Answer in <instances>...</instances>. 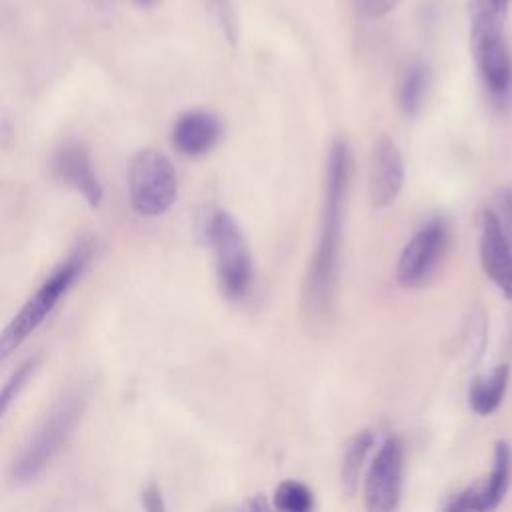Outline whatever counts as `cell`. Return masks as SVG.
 <instances>
[{
	"instance_id": "6da1fadb",
	"label": "cell",
	"mask_w": 512,
	"mask_h": 512,
	"mask_svg": "<svg viewBox=\"0 0 512 512\" xmlns=\"http://www.w3.org/2000/svg\"><path fill=\"white\" fill-rule=\"evenodd\" d=\"M350 164L352 156L348 144L344 140H336L330 148L326 164V194L320 240L316 254L310 260L302 288V312L306 322L312 326L326 324L332 318Z\"/></svg>"
},
{
	"instance_id": "7a4b0ae2",
	"label": "cell",
	"mask_w": 512,
	"mask_h": 512,
	"mask_svg": "<svg viewBox=\"0 0 512 512\" xmlns=\"http://www.w3.org/2000/svg\"><path fill=\"white\" fill-rule=\"evenodd\" d=\"M86 398L88 394L84 386H72L54 400L52 408L22 446L12 464V478L16 482L24 484L36 480L48 468V464L62 450L72 430L76 428L84 412Z\"/></svg>"
},
{
	"instance_id": "3957f363",
	"label": "cell",
	"mask_w": 512,
	"mask_h": 512,
	"mask_svg": "<svg viewBox=\"0 0 512 512\" xmlns=\"http://www.w3.org/2000/svg\"><path fill=\"white\" fill-rule=\"evenodd\" d=\"M92 256L90 244H78L66 260H62L52 274L40 284L34 296L20 308L12 322L0 332V362H4L56 308L60 298L70 290V286L82 276Z\"/></svg>"
},
{
	"instance_id": "277c9868",
	"label": "cell",
	"mask_w": 512,
	"mask_h": 512,
	"mask_svg": "<svg viewBox=\"0 0 512 512\" xmlns=\"http://www.w3.org/2000/svg\"><path fill=\"white\" fill-rule=\"evenodd\" d=\"M202 236L214 248L222 292L230 300L246 296L252 286V260L236 220L226 210H212L202 224Z\"/></svg>"
},
{
	"instance_id": "5b68a950",
	"label": "cell",
	"mask_w": 512,
	"mask_h": 512,
	"mask_svg": "<svg viewBox=\"0 0 512 512\" xmlns=\"http://www.w3.org/2000/svg\"><path fill=\"white\" fill-rule=\"evenodd\" d=\"M128 190L130 202L138 214L158 216L166 212L178 192L172 162L160 150H140L128 166Z\"/></svg>"
},
{
	"instance_id": "8992f818",
	"label": "cell",
	"mask_w": 512,
	"mask_h": 512,
	"mask_svg": "<svg viewBox=\"0 0 512 512\" xmlns=\"http://www.w3.org/2000/svg\"><path fill=\"white\" fill-rule=\"evenodd\" d=\"M448 244V226L436 218L426 222L402 248L396 264V280L404 288L424 284L440 264Z\"/></svg>"
},
{
	"instance_id": "52a82bcc",
	"label": "cell",
	"mask_w": 512,
	"mask_h": 512,
	"mask_svg": "<svg viewBox=\"0 0 512 512\" xmlns=\"http://www.w3.org/2000/svg\"><path fill=\"white\" fill-rule=\"evenodd\" d=\"M402 490V444L388 438L380 446L364 486L366 508L372 512H388L398 506Z\"/></svg>"
},
{
	"instance_id": "ba28073f",
	"label": "cell",
	"mask_w": 512,
	"mask_h": 512,
	"mask_svg": "<svg viewBox=\"0 0 512 512\" xmlns=\"http://www.w3.org/2000/svg\"><path fill=\"white\" fill-rule=\"evenodd\" d=\"M512 478V448L506 440H498L494 446V466L492 472L478 484L468 486L466 490L448 498L442 504L448 512L462 510H492L504 498Z\"/></svg>"
},
{
	"instance_id": "9c48e42d",
	"label": "cell",
	"mask_w": 512,
	"mask_h": 512,
	"mask_svg": "<svg viewBox=\"0 0 512 512\" xmlns=\"http://www.w3.org/2000/svg\"><path fill=\"white\" fill-rule=\"evenodd\" d=\"M480 262L484 274L504 298L512 300V248L494 210L486 208L480 218Z\"/></svg>"
},
{
	"instance_id": "30bf717a",
	"label": "cell",
	"mask_w": 512,
	"mask_h": 512,
	"mask_svg": "<svg viewBox=\"0 0 512 512\" xmlns=\"http://www.w3.org/2000/svg\"><path fill=\"white\" fill-rule=\"evenodd\" d=\"M404 184V160L396 142L382 136L370 160V200L376 208L392 204Z\"/></svg>"
},
{
	"instance_id": "8fae6325",
	"label": "cell",
	"mask_w": 512,
	"mask_h": 512,
	"mask_svg": "<svg viewBox=\"0 0 512 512\" xmlns=\"http://www.w3.org/2000/svg\"><path fill=\"white\" fill-rule=\"evenodd\" d=\"M482 86L494 104H506L512 94V54L506 40L472 46Z\"/></svg>"
},
{
	"instance_id": "7c38bea8",
	"label": "cell",
	"mask_w": 512,
	"mask_h": 512,
	"mask_svg": "<svg viewBox=\"0 0 512 512\" xmlns=\"http://www.w3.org/2000/svg\"><path fill=\"white\" fill-rule=\"evenodd\" d=\"M54 172L70 188L80 192L90 206L102 202V184L82 144H64L54 156Z\"/></svg>"
},
{
	"instance_id": "4fadbf2b",
	"label": "cell",
	"mask_w": 512,
	"mask_h": 512,
	"mask_svg": "<svg viewBox=\"0 0 512 512\" xmlns=\"http://www.w3.org/2000/svg\"><path fill=\"white\" fill-rule=\"evenodd\" d=\"M222 136L220 120L208 110H190L184 112L174 128H172V142L176 150L184 156H204L210 152Z\"/></svg>"
},
{
	"instance_id": "5bb4252c",
	"label": "cell",
	"mask_w": 512,
	"mask_h": 512,
	"mask_svg": "<svg viewBox=\"0 0 512 512\" xmlns=\"http://www.w3.org/2000/svg\"><path fill=\"white\" fill-rule=\"evenodd\" d=\"M512 0H468V24L472 46L504 38V26Z\"/></svg>"
},
{
	"instance_id": "9a60e30c",
	"label": "cell",
	"mask_w": 512,
	"mask_h": 512,
	"mask_svg": "<svg viewBox=\"0 0 512 512\" xmlns=\"http://www.w3.org/2000/svg\"><path fill=\"white\" fill-rule=\"evenodd\" d=\"M506 384H508V366L506 364L496 366L490 376L476 378L468 392L470 408L480 416L494 412L504 398Z\"/></svg>"
},
{
	"instance_id": "2e32d148",
	"label": "cell",
	"mask_w": 512,
	"mask_h": 512,
	"mask_svg": "<svg viewBox=\"0 0 512 512\" xmlns=\"http://www.w3.org/2000/svg\"><path fill=\"white\" fill-rule=\"evenodd\" d=\"M430 82H432V72L424 62H412L404 70L400 92H398V100L404 114L416 116L422 110L430 90Z\"/></svg>"
},
{
	"instance_id": "e0dca14e",
	"label": "cell",
	"mask_w": 512,
	"mask_h": 512,
	"mask_svg": "<svg viewBox=\"0 0 512 512\" xmlns=\"http://www.w3.org/2000/svg\"><path fill=\"white\" fill-rule=\"evenodd\" d=\"M372 442H374L372 432L362 430V432L354 434L348 440L346 448H344L342 466H340V482H342V488L348 496L354 494L356 488H358V478H360L364 460H366V456L372 448Z\"/></svg>"
},
{
	"instance_id": "ac0fdd59",
	"label": "cell",
	"mask_w": 512,
	"mask_h": 512,
	"mask_svg": "<svg viewBox=\"0 0 512 512\" xmlns=\"http://www.w3.org/2000/svg\"><path fill=\"white\" fill-rule=\"evenodd\" d=\"M274 506L284 512H308L314 506V496L302 482L286 480L274 492Z\"/></svg>"
},
{
	"instance_id": "d6986e66",
	"label": "cell",
	"mask_w": 512,
	"mask_h": 512,
	"mask_svg": "<svg viewBox=\"0 0 512 512\" xmlns=\"http://www.w3.org/2000/svg\"><path fill=\"white\" fill-rule=\"evenodd\" d=\"M38 356H30L26 358L14 372L12 376L6 380V384L0 390V418L2 414L8 410V406L12 404V400L20 394V390L26 386V382L30 380V376L34 374L36 366H38Z\"/></svg>"
},
{
	"instance_id": "ffe728a7",
	"label": "cell",
	"mask_w": 512,
	"mask_h": 512,
	"mask_svg": "<svg viewBox=\"0 0 512 512\" xmlns=\"http://www.w3.org/2000/svg\"><path fill=\"white\" fill-rule=\"evenodd\" d=\"M202 2H204L206 10L210 12V16L222 28V32L228 38V42L234 44L236 36H238V24H236V16H234L232 0H202Z\"/></svg>"
},
{
	"instance_id": "44dd1931",
	"label": "cell",
	"mask_w": 512,
	"mask_h": 512,
	"mask_svg": "<svg viewBox=\"0 0 512 512\" xmlns=\"http://www.w3.org/2000/svg\"><path fill=\"white\" fill-rule=\"evenodd\" d=\"M496 206H498V220L502 224V230L506 234V240L512 248V190H500L496 196Z\"/></svg>"
},
{
	"instance_id": "7402d4cb",
	"label": "cell",
	"mask_w": 512,
	"mask_h": 512,
	"mask_svg": "<svg viewBox=\"0 0 512 512\" xmlns=\"http://www.w3.org/2000/svg\"><path fill=\"white\" fill-rule=\"evenodd\" d=\"M356 8L366 18H382L398 6L400 0H354Z\"/></svg>"
},
{
	"instance_id": "603a6c76",
	"label": "cell",
	"mask_w": 512,
	"mask_h": 512,
	"mask_svg": "<svg viewBox=\"0 0 512 512\" xmlns=\"http://www.w3.org/2000/svg\"><path fill=\"white\" fill-rule=\"evenodd\" d=\"M142 504L146 510L150 512H160L164 510V500H162V492L156 484H148L146 490L142 492Z\"/></svg>"
},
{
	"instance_id": "cb8c5ba5",
	"label": "cell",
	"mask_w": 512,
	"mask_h": 512,
	"mask_svg": "<svg viewBox=\"0 0 512 512\" xmlns=\"http://www.w3.org/2000/svg\"><path fill=\"white\" fill-rule=\"evenodd\" d=\"M246 508L248 510H264L266 508V502L262 496H254L250 502H246Z\"/></svg>"
},
{
	"instance_id": "d4e9b609",
	"label": "cell",
	"mask_w": 512,
	"mask_h": 512,
	"mask_svg": "<svg viewBox=\"0 0 512 512\" xmlns=\"http://www.w3.org/2000/svg\"><path fill=\"white\" fill-rule=\"evenodd\" d=\"M140 8H150V6H154L158 0H134Z\"/></svg>"
}]
</instances>
